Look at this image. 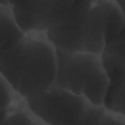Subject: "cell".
<instances>
[{"mask_svg":"<svg viewBox=\"0 0 125 125\" xmlns=\"http://www.w3.org/2000/svg\"><path fill=\"white\" fill-rule=\"evenodd\" d=\"M0 52L5 51L18 42L24 36L13 14L10 0L0 2Z\"/></svg>","mask_w":125,"mask_h":125,"instance_id":"cell-9","label":"cell"},{"mask_svg":"<svg viewBox=\"0 0 125 125\" xmlns=\"http://www.w3.org/2000/svg\"><path fill=\"white\" fill-rule=\"evenodd\" d=\"M56 51L57 70L51 86L83 95L95 105H104L109 81L101 55L69 52L57 47Z\"/></svg>","mask_w":125,"mask_h":125,"instance_id":"cell-2","label":"cell"},{"mask_svg":"<svg viewBox=\"0 0 125 125\" xmlns=\"http://www.w3.org/2000/svg\"><path fill=\"white\" fill-rule=\"evenodd\" d=\"M26 100L35 114L47 125H100L106 109L83 95L52 86Z\"/></svg>","mask_w":125,"mask_h":125,"instance_id":"cell-4","label":"cell"},{"mask_svg":"<svg viewBox=\"0 0 125 125\" xmlns=\"http://www.w3.org/2000/svg\"><path fill=\"white\" fill-rule=\"evenodd\" d=\"M56 70V47L47 32L25 33L16 44L0 51V74L26 98L38 96L50 87Z\"/></svg>","mask_w":125,"mask_h":125,"instance_id":"cell-1","label":"cell"},{"mask_svg":"<svg viewBox=\"0 0 125 125\" xmlns=\"http://www.w3.org/2000/svg\"><path fill=\"white\" fill-rule=\"evenodd\" d=\"M117 4L121 8V9L125 12V0H116Z\"/></svg>","mask_w":125,"mask_h":125,"instance_id":"cell-11","label":"cell"},{"mask_svg":"<svg viewBox=\"0 0 125 125\" xmlns=\"http://www.w3.org/2000/svg\"><path fill=\"white\" fill-rule=\"evenodd\" d=\"M80 1L69 18L47 32L48 37L56 47L63 50L102 55L105 43L99 0Z\"/></svg>","mask_w":125,"mask_h":125,"instance_id":"cell-3","label":"cell"},{"mask_svg":"<svg viewBox=\"0 0 125 125\" xmlns=\"http://www.w3.org/2000/svg\"><path fill=\"white\" fill-rule=\"evenodd\" d=\"M99 2L103 16L104 43L107 45L125 30V12L116 0H99Z\"/></svg>","mask_w":125,"mask_h":125,"instance_id":"cell-8","label":"cell"},{"mask_svg":"<svg viewBox=\"0 0 125 125\" xmlns=\"http://www.w3.org/2000/svg\"><path fill=\"white\" fill-rule=\"evenodd\" d=\"M47 125L30 107L26 98L19 95L5 109L0 110V125Z\"/></svg>","mask_w":125,"mask_h":125,"instance_id":"cell-7","label":"cell"},{"mask_svg":"<svg viewBox=\"0 0 125 125\" xmlns=\"http://www.w3.org/2000/svg\"><path fill=\"white\" fill-rule=\"evenodd\" d=\"M101 56L109 81L104 105L125 114V55L103 51Z\"/></svg>","mask_w":125,"mask_h":125,"instance_id":"cell-6","label":"cell"},{"mask_svg":"<svg viewBox=\"0 0 125 125\" xmlns=\"http://www.w3.org/2000/svg\"><path fill=\"white\" fill-rule=\"evenodd\" d=\"M100 125H125V115L106 108Z\"/></svg>","mask_w":125,"mask_h":125,"instance_id":"cell-10","label":"cell"},{"mask_svg":"<svg viewBox=\"0 0 125 125\" xmlns=\"http://www.w3.org/2000/svg\"><path fill=\"white\" fill-rule=\"evenodd\" d=\"M15 19L25 33L47 32L69 18L78 0H10Z\"/></svg>","mask_w":125,"mask_h":125,"instance_id":"cell-5","label":"cell"}]
</instances>
